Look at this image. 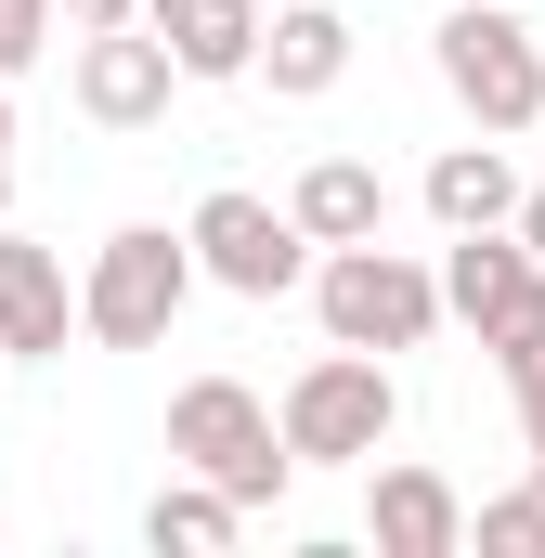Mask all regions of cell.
I'll return each mask as SVG.
<instances>
[{
	"label": "cell",
	"mask_w": 545,
	"mask_h": 558,
	"mask_svg": "<svg viewBox=\"0 0 545 558\" xmlns=\"http://www.w3.org/2000/svg\"><path fill=\"white\" fill-rule=\"evenodd\" d=\"M169 468L221 481L234 507H286V481H299V454H286V428L247 377H182L169 390Z\"/></svg>",
	"instance_id": "1"
},
{
	"label": "cell",
	"mask_w": 545,
	"mask_h": 558,
	"mask_svg": "<svg viewBox=\"0 0 545 558\" xmlns=\"http://www.w3.org/2000/svg\"><path fill=\"white\" fill-rule=\"evenodd\" d=\"M272 428H286V454H299V468H377V454H390V428H403L390 351H338V338H325V364H299V377H286Z\"/></svg>",
	"instance_id": "2"
},
{
	"label": "cell",
	"mask_w": 545,
	"mask_h": 558,
	"mask_svg": "<svg viewBox=\"0 0 545 558\" xmlns=\"http://www.w3.org/2000/svg\"><path fill=\"white\" fill-rule=\"evenodd\" d=\"M299 286H312V312H325L338 351H428L441 338V274L403 260V247H377V234L364 247H325Z\"/></svg>",
	"instance_id": "3"
},
{
	"label": "cell",
	"mask_w": 545,
	"mask_h": 558,
	"mask_svg": "<svg viewBox=\"0 0 545 558\" xmlns=\"http://www.w3.org/2000/svg\"><path fill=\"white\" fill-rule=\"evenodd\" d=\"M182 299H195V247L169 221H118L92 247V274H78V338L92 351H156L182 325Z\"/></svg>",
	"instance_id": "4"
},
{
	"label": "cell",
	"mask_w": 545,
	"mask_h": 558,
	"mask_svg": "<svg viewBox=\"0 0 545 558\" xmlns=\"http://www.w3.org/2000/svg\"><path fill=\"white\" fill-rule=\"evenodd\" d=\"M428 52H441V92H455L494 143L545 118V52H533V26H520V0H455Z\"/></svg>",
	"instance_id": "5"
},
{
	"label": "cell",
	"mask_w": 545,
	"mask_h": 558,
	"mask_svg": "<svg viewBox=\"0 0 545 558\" xmlns=\"http://www.w3.org/2000/svg\"><path fill=\"white\" fill-rule=\"evenodd\" d=\"M182 247H195V274H208V286H234V299H286V286L312 274V234H299V221H286L272 195H247V182L195 195Z\"/></svg>",
	"instance_id": "6"
},
{
	"label": "cell",
	"mask_w": 545,
	"mask_h": 558,
	"mask_svg": "<svg viewBox=\"0 0 545 558\" xmlns=\"http://www.w3.org/2000/svg\"><path fill=\"white\" fill-rule=\"evenodd\" d=\"M441 325H468L481 351H494V338H520V325H545V260L507 234V221L441 247Z\"/></svg>",
	"instance_id": "7"
},
{
	"label": "cell",
	"mask_w": 545,
	"mask_h": 558,
	"mask_svg": "<svg viewBox=\"0 0 545 558\" xmlns=\"http://www.w3.org/2000/svg\"><path fill=\"white\" fill-rule=\"evenodd\" d=\"M65 78H78V118H92V131H156V118H169V92H182L169 39H156L143 13H131V26H92Z\"/></svg>",
	"instance_id": "8"
},
{
	"label": "cell",
	"mask_w": 545,
	"mask_h": 558,
	"mask_svg": "<svg viewBox=\"0 0 545 558\" xmlns=\"http://www.w3.org/2000/svg\"><path fill=\"white\" fill-rule=\"evenodd\" d=\"M65 338H78V286H65V260H52L39 234L0 221V364H65Z\"/></svg>",
	"instance_id": "9"
},
{
	"label": "cell",
	"mask_w": 545,
	"mask_h": 558,
	"mask_svg": "<svg viewBox=\"0 0 545 558\" xmlns=\"http://www.w3.org/2000/svg\"><path fill=\"white\" fill-rule=\"evenodd\" d=\"M364 546H377V558H455V546H468V494H455L441 468L390 454V468L364 481Z\"/></svg>",
	"instance_id": "10"
},
{
	"label": "cell",
	"mask_w": 545,
	"mask_h": 558,
	"mask_svg": "<svg viewBox=\"0 0 545 558\" xmlns=\"http://www.w3.org/2000/svg\"><path fill=\"white\" fill-rule=\"evenodd\" d=\"M247 78H272L286 105L338 92V78H351V13H338V0H272V13H261V52H247Z\"/></svg>",
	"instance_id": "11"
},
{
	"label": "cell",
	"mask_w": 545,
	"mask_h": 558,
	"mask_svg": "<svg viewBox=\"0 0 545 558\" xmlns=\"http://www.w3.org/2000/svg\"><path fill=\"white\" fill-rule=\"evenodd\" d=\"M286 221H299L312 247H364V234H390V182H377L364 156H312L299 195H286Z\"/></svg>",
	"instance_id": "12"
},
{
	"label": "cell",
	"mask_w": 545,
	"mask_h": 558,
	"mask_svg": "<svg viewBox=\"0 0 545 558\" xmlns=\"http://www.w3.org/2000/svg\"><path fill=\"white\" fill-rule=\"evenodd\" d=\"M143 26L169 39L182 78H247V52H261V0H143Z\"/></svg>",
	"instance_id": "13"
},
{
	"label": "cell",
	"mask_w": 545,
	"mask_h": 558,
	"mask_svg": "<svg viewBox=\"0 0 545 558\" xmlns=\"http://www.w3.org/2000/svg\"><path fill=\"white\" fill-rule=\"evenodd\" d=\"M507 208H520V169H507L494 143H441V156H428V221H441V234H494Z\"/></svg>",
	"instance_id": "14"
},
{
	"label": "cell",
	"mask_w": 545,
	"mask_h": 558,
	"mask_svg": "<svg viewBox=\"0 0 545 558\" xmlns=\"http://www.w3.org/2000/svg\"><path fill=\"white\" fill-rule=\"evenodd\" d=\"M234 533H247V507H234L221 481H195V468H182V481L143 507V546H156V558H221Z\"/></svg>",
	"instance_id": "15"
},
{
	"label": "cell",
	"mask_w": 545,
	"mask_h": 558,
	"mask_svg": "<svg viewBox=\"0 0 545 558\" xmlns=\"http://www.w3.org/2000/svg\"><path fill=\"white\" fill-rule=\"evenodd\" d=\"M468 546H481V558H545L533 494H481V507H468Z\"/></svg>",
	"instance_id": "16"
},
{
	"label": "cell",
	"mask_w": 545,
	"mask_h": 558,
	"mask_svg": "<svg viewBox=\"0 0 545 558\" xmlns=\"http://www.w3.org/2000/svg\"><path fill=\"white\" fill-rule=\"evenodd\" d=\"M494 364H507V403H520V441L545 454V325H520V338H494Z\"/></svg>",
	"instance_id": "17"
},
{
	"label": "cell",
	"mask_w": 545,
	"mask_h": 558,
	"mask_svg": "<svg viewBox=\"0 0 545 558\" xmlns=\"http://www.w3.org/2000/svg\"><path fill=\"white\" fill-rule=\"evenodd\" d=\"M52 52V0H0V78H26Z\"/></svg>",
	"instance_id": "18"
},
{
	"label": "cell",
	"mask_w": 545,
	"mask_h": 558,
	"mask_svg": "<svg viewBox=\"0 0 545 558\" xmlns=\"http://www.w3.org/2000/svg\"><path fill=\"white\" fill-rule=\"evenodd\" d=\"M143 0H52V26H78V39H92V26H131Z\"/></svg>",
	"instance_id": "19"
},
{
	"label": "cell",
	"mask_w": 545,
	"mask_h": 558,
	"mask_svg": "<svg viewBox=\"0 0 545 558\" xmlns=\"http://www.w3.org/2000/svg\"><path fill=\"white\" fill-rule=\"evenodd\" d=\"M507 234H520V247L545 260V182H520V208H507Z\"/></svg>",
	"instance_id": "20"
},
{
	"label": "cell",
	"mask_w": 545,
	"mask_h": 558,
	"mask_svg": "<svg viewBox=\"0 0 545 558\" xmlns=\"http://www.w3.org/2000/svg\"><path fill=\"white\" fill-rule=\"evenodd\" d=\"M0 156H13V78H0Z\"/></svg>",
	"instance_id": "21"
},
{
	"label": "cell",
	"mask_w": 545,
	"mask_h": 558,
	"mask_svg": "<svg viewBox=\"0 0 545 558\" xmlns=\"http://www.w3.org/2000/svg\"><path fill=\"white\" fill-rule=\"evenodd\" d=\"M520 494H533V520H545V454H533V481H520Z\"/></svg>",
	"instance_id": "22"
},
{
	"label": "cell",
	"mask_w": 545,
	"mask_h": 558,
	"mask_svg": "<svg viewBox=\"0 0 545 558\" xmlns=\"http://www.w3.org/2000/svg\"><path fill=\"white\" fill-rule=\"evenodd\" d=\"M0 221H13V156H0Z\"/></svg>",
	"instance_id": "23"
}]
</instances>
